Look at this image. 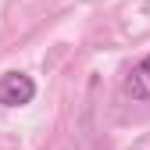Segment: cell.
Instances as JSON below:
<instances>
[{
	"label": "cell",
	"mask_w": 150,
	"mask_h": 150,
	"mask_svg": "<svg viewBox=\"0 0 150 150\" xmlns=\"http://www.w3.org/2000/svg\"><path fill=\"white\" fill-rule=\"evenodd\" d=\"M125 93L132 100H139V104H150V54L129 71V79H125Z\"/></svg>",
	"instance_id": "obj_2"
},
{
	"label": "cell",
	"mask_w": 150,
	"mask_h": 150,
	"mask_svg": "<svg viewBox=\"0 0 150 150\" xmlns=\"http://www.w3.org/2000/svg\"><path fill=\"white\" fill-rule=\"evenodd\" d=\"M36 97V82L25 71H4L0 75V107H25Z\"/></svg>",
	"instance_id": "obj_1"
}]
</instances>
